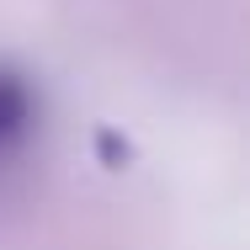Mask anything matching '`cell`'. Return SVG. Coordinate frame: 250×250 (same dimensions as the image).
Instances as JSON below:
<instances>
[{
    "mask_svg": "<svg viewBox=\"0 0 250 250\" xmlns=\"http://www.w3.org/2000/svg\"><path fill=\"white\" fill-rule=\"evenodd\" d=\"M32 123H38V96H32V85H27L21 75L0 69V160H11V154L32 139Z\"/></svg>",
    "mask_w": 250,
    "mask_h": 250,
    "instance_id": "6da1fadb",
    "label": "cell"
}]
</instances>
